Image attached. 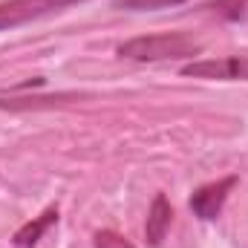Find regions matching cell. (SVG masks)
<instances>
[{"label":"cell","instance_id":"obj_1","mask_svg":"<svg viewBox=\"0 0 248 248\" xmlns=\"http://www.w3.org/2000/svg\"><path fill=\"white\" fill-rule=\"evenodd\" d=\"M199 52H202V44L185 32L141 35L119 46V55L130 61H176V58H193Z\"/></svg>","mask_w":248,"mask_h":248},{"label":"cell","instance_id":"obj_2","mask_svg":"<svg viewBox=\"0 0 248 248\" xmlns=\"http://www.w3.org/2000/svg\"><path fill=\"white\" fill-rule=\"evenodd\" d=\"M72 3H81V0H6L0 3V29H15L20 23L61 12Z\"/></svg>","mask_w":248,"mask_h":248},{"label":"cell","instance_id":"obj_3","mask_svg":"<svg viewBox=\"0 0 248 248\" xmlns=\"http://www.w3.org/2000/svg\"><path fill=\"white\" fill-rule=\"evenodd\" d=\"M182 75H187V78H211V81H248V55L193 61L182 69Z\"/></svg>","mask_w":248,"mask_h":248},{"label":"cell","instance_id":"obj_4","mask_svg":"<svg viewBox=\"0 0 248 248\" xmlns=\"http://www.w3.org/2000/svg\"><path fill=\"white\" fill-rule=\"evenodd\" d=\"M237 185V176H225V179H217V182H211V185H202L199 190H193V196H190V208H193V214L199 217V219H217L219 214H222V208H225V199H228V193L234 190Z\"/></svg>","mask_w":248,"mask_h":248},{"label":"cell","instance_id":"obj_5","mask_svg":"<svg viewBox=\"0 0 248 248\" xmlns=\"http://www.w3.org/2000/svg\"><path fill=\"white\" fill-rule=\"evenodd\" d=\"M170 219H173V211H170V202L165 193H156L150 211H147V222H144V237H147V246L159 248L168 228H170Z\"/></svg>","mask_w":248,"mask_h":248},{"label":"cell","instance_id":"obj_6","mask_svg":"<svg viewBox=\"0 0 248 248\" xmlns=\"http://www.w3.org/2000/svg\"><path fill=\"white\" fill-rule=\"evenodd\" d=\"M52 222H58V208H46L41 217H35L32 222H26L23 228H17V234H15V246L17 248H35L38 246V240L46 234V228H49Z\"/></svg>","mask_w":248,"mask_h":248},{"label":"cell","instance_id":"obj_7","mask_svg":"<svg viewBox=\"0 0 248 248\" xmlns=\"http://www.w3.org/2000/svg\"><path fill=\"white\" fill-rule=\"evenodd\" d=\"M211 15L217 17H225V20H240L248 15V0H214L205 6Z\"/></svg>","mask_w":248,"mask_h":248},{"label":"cell","instance_id":"obj_8","mask_svg":"<svg viewBox=\"0 0 248 248\" xmlns=\"http://www.w3.org/2000/svg\"><path fill=\"white\" fill-rule=\"evenodd\" d=\"M187 0H116V9H130V12H153V9H168V6H179Z\"/></svg>","mask_w":248,"mask_h":248},{"label":"cell","instance_id":"obj_9","mask_svg":"<svg viewBox=\"0 0 248 248\" xmlns=\"http://www.w3.org/2000/svg\"><path fill=\"white\" fill-rule=\"evenodd\" d=\"M95 248H136V246L127 243L122 234H116V231H98L95 234Z\"/></svg>","mask_w":248,"mask_h":248}]
</instances>
